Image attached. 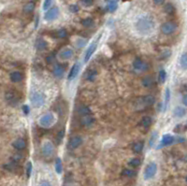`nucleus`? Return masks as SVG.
<instances>
[{
	"label": "nucleus",
	"instance_id": "nucleus-1",
	"mask_svg": "<svg viewBox=\"0 0 187 186\" xmlns=\"http://www.w3.org/2000/svg\"><path fill=\"white\" fill-rule=\"evenodd\" d=\"M136 28L142 35L152 33L153 30L154 29V22L153 18L148 15H143L139 17L136 22Z\"/></svg>",
	"mask_w": 187,
	"mask_h": 186
},
{
	"label": "nucleus",
	"instance_id": "nucleus-2",
	"mask_svg": "<svg viewBox=\"0 0 187 186\" xmlns=\"http://www.w3.org/2000/svg\"><path fill=\"white\" fill-rule=\"evenodd\" d=\"M55 123H56V117L53 112L44 113L40 117V121H38L40 125L44 127V128H50L51 126H53Z\"/></svg>",
	"mask_w": 187,
	"mask_h": 186
},
{
	"label": "nucleus",
	"instance_id": "nucleus-3",
	"mask_svg": "<svg viewBox=\"0 0 187 186\" xmlns=\"http://www.w3.org/2000/svg\"><path fill=\"white\" fill-rule=\"evenodd\" d=\"M30 101L34 108H41L45 103V95L38 92H33L30 94Z\"/></svg>",
	"mask_w": 187,
	"mask_h": 186
},
{
	"label": "nucleus",
	"instance_id": "nucleus-4",
	"mask_svg": "<svg viewBox=\"0 0 187 186\" xmlns=\"http://www.w3.org/2000/svg\"><path fill=\"white\" fill-rule=\"evenodd\" d=\"M5 98L10 104L11 105H17L21 99V95L19 94L14 90H9V91L6 92L5 94Z\"/></svg>",
	"mask_w": 187,
	"mask_h": 186
},
{
	"label": "nucleus",
	"instance_id": "nucleus-5",
	"mask_svg": "<svg viewBox=\"0 0 187 186\" xmlns=\"http://www.w3.org/2000/svg\"><path fill=\"white\" fill-rule=\"evenodd\" d=\"M156 172H157V165L152 162L150 164H148V165L145 168L143 177L145 179H150L156 174Z\"/></svg>",
	"mask_w": 187,
	"mask_h": 186
},
{
	"label": "nucleus",
	"instance_id": "nucleus-6",
	"mask_svg": "<svg viewBox=\"0 0 187 186\" xmlns=\"http://www.w3.org/2000/svg\"><path fill=\"white\" fill-rule=\"evenodd\" d=\"M101 37V35H99L98 37H96V40H95L93 41V43L90 45L88 50L86 51V53H85V56H84V62H88L90 60V58L92 57V55L95 53V52L96 51V49H98V42H99V40Z\"/></svg>",
	"mask_w": 187,
	"mask_h": 186
},
{
	"label": "nucleus",
	"instance_id": "nucleus-7",
	"mask_svg": "<svg viewBox=\"0 0 187 186\" xmlns=\"http://www.w3.org/2000/svg\"><path fill=\"white\" fill-rule=\"evenodd\" d=\"M177 30V24L173 22H166L161 25V32L164 35L173 34Z\"/></svg>",
	"mask_w": 187,
	"mask_h": 186
},
{
	"label": "nucleus",
	"instance_id": "nucleus-8",
	"mask_svg": "<svg viewBox=\"0 0 187 186\" xmlns=\"http://www.w3.org/2000/svg\"><path fill=\"white\" fill-rule=\"evenodd\" d=\"M59 13H60L59 9L54 7L53 9L47 10V11L45 12V14H44V19L46 21H54V20H55V19L58 18Z\"/></svg>",
	"mask_w": 187,
	"mask_h": 186
},
{
	"label": "nucleus",
	"instance_id": "nucleus-9",
	"mask_svg": "<svg viewBox=\"0 0 187 186\" xmlns=\"http://www.w3.org/2000/svg\"><path fill=\"white\" fill-rule=\"evenodd\" d=\"M54 144L51 143V141H49V140H47V141H44L43 144H42V147H41V152L42 155L44 156H51V155H53L54 152Z\"/></svg>",
	"mask_w": 187,
	"mask_h": 186
},
{
	"label": "nucleus",
	"instance_id": "nucleus-10",
	"mask_svg": "<svg viewBox=\"0 0 187 186\" xmlns=\"http://www.w3.org/2000/svg\"><path fill=\"white\" fill-rule=\"evenodd\" d=\"M133 67L134 69L139 70V71H144V70H147L149 66L147 65V64L141 59V58H136L133 62Z\"/></svg>",
	"mask_w": 187,
	"mask_h": 186
},
{
	"label": "nucleus",
	"instance_id": "nucleus-11",
	"mask_svg": "<svg viewBox=\"0 0 187 186\" xmlns=\"http://www.w3.org/2000/svg\"><path fill=\"white\" fill-rule=\"evenodd\" d=\"M175 142V138L171 136L170 134H166L163 136L162 139H161V144L158 148H162V147H166V146H170Z\"/></svg>",
	"mask_w": 187,
	"mask_h": 186
},
{
	"label": "nucleus",
	"instance_id": "nucleus-12",
	"mask_svg": "<svg viewBox=\"0 0 187 186\" xmlns=\"http://www.w3.org/2000/svg\"><path fill=\"white\" fill-rule=\"evenodd\" d=\"M82 144V138L81 136H75L70 138L68 146L70 149H77Z\"/></svg>",
	"mask_w": 187,
	"mask_h": 186
},
{
	"label": "nucleus",
	"instance_id": "nucleus-13",
	"mask_svg": "<svg viewBox=\"0 0 187 186\" xmlns=\"http://www.w3.org/2000/svg\"><path fill=\"white\" fill-rule=\"evenodd\" d=\"M73 50L70 49V48H66V49H63L61 52L58 54V57L61 59V60H68L70 59L71 57L73 56Z\"/></svg>",
	"mask_w": 187,
	"mask_h": 186
},
{
	"label": "nucleus",
	"instance_id": "nucleus-14",
	"mask_svg": "<svg viewBox=\"0 0 187 186\" xmlns=\"http://www.w3.org/2000/svg\"><path fill=\"white\" fill-rule=\"evenodd\" d=\"M80 68H81V66L79 63H76L75 65H73V67L70 69V71L68 72V76H67L68 81H73L76 77L78 76L80 72Z\"/></svg>",
	"mask_w": 187,
	"mask_h": 186
},
{
	"label": "nucleus",
	"instance_id": "nucleus-15",
	"mask_svg": "<svg viewBox=\"0 0 187 186\" xmlns=\"http://www.w3.org/2000/svg\"><path fill=\"white\" fill-rule=\"evenodd\" d=\"M81 122L82 125L91 126L95 123V118L92 115V113L91 114H87V115H83V116H81Z\"/></svg>",
	"mask_w": 187,
	"mask_h": 186
},
{
	"label": "nucleus",
	"instance_id": "nucleus-16",
	"mask_svg": "<svg viewBox=\"0 0 187 186\" xmlns=\"http://www.w3.org/2000/svg\"><path fill=\"white\" fill-rule=\"evenodd\" d=\"M12 146L14 147V149H16L18 151H22V150L25 149V147H26V142H25V140L23 138H18L12 142Z\"/></svg>",
	"mask_w": 187,
	"mask_h": 186
},
{
	"label": "nucleus",
	"instance_id": "nucleus-17",
	"mask_svg": "<svg viewBox=\"0 0 187 186\" xmlns=\"http://www.w3.org/2000/svg\"><path fill=\"white\" fill-rule=\"evenodd\" d=\"M10 79L12 82L14 83H18V82H21L23 79V76L20 71H13L11 72L10 75Z\"/></svg>",
	"mask_w": 187,
	"mask_h": 186
},
{
	"label": "nucleus",
	"instance_id": "nucleus-18",
	"mask_svg": "<svg viewBox=\"0 0 187 186\" xmlns=\"http://www.w3.org/2000/svg\"><path fill=\"white\" fill-rule=\"evenodd\" d=\"M185 114H186V110L183 107L177 106L173 110V115L177 118H183V117L185 116Z\"/></svg>",
	"mask_w": 187,
	"mask_h": 186
},
{
	"label": "nucleus",
	"instance_id": "nucleus-19",
	"mask_svg": "<svg viewBox=\"0 0 187 186\" xmlns=\"http://www.w3.org/2000/svg\"><path fill=\"white\" fill-rule=\"evenodd\" d=\"M152 118L149 116H145L142 119L140 120L139 122V126H141L143 128V129H148V128H150L151 124H152Z\"/></svg>",
	"mask_w": 187,
	"mask_h": 186
},
{
	"label": "nucleus",
	"instance_id": "nucleus-20",
	"mask_svg": "<svg viewBox=\"0 0 187 186\" xmlns=\"http://www.w3.org/2000/svg\"><path fill=\"white\" fill-rule=\"evenodd\" d=\"M48 47V43L46 40H44L43 38H37L36 42V48L38 51H44Z\"/></svg>",
	"mask_w": 187,
	"mask_h": 186
},
{
	"label": "nucleus",
	"instance_id": "nucleus-21",
	"mask_svg": "<svg viewBox=\"0 0 187 186\" xmlns=\"http://www.w3.org/2000/svg\"><path fill=\"white\" fill-rule=\"evenodd\" d=\"M142 102L144 106H152L154 104V102H155V98H154L153 95L149 94L142 98Z\"/></svg>",
	"mask_w": 187,
	"mask_h": 186
},
{
	"label": "nucleus",
	"instance_id": "nucleus-22",
	"mask_svg": "<svg viewBox=\"0 0 187 186\" xmlns=\"http://www.w3.org/2000/svg\"><path fill=\"white\" fill-rule=\"evenodd\" d=\"M142 85L145 88H152L154 85V81L152 77H145L142 80Z\"/></svg>",
	"mask_w": 187,
	"mask_h": 186
},
{
	"label": "nucleus",
	"instance_id": "nucleus-23",
	"mask_svg": "<svg viewBox=\"0 0 187 186\" xmlns=\"http://www.w3.org/2000/svg\"><path fill=\"white\" fill-rule=\"evenodd\" d=\"M64 73H65V67H62L61 65H56L54 67V74L58 77V78H60V77H62L64 75Z\"/></svg>",
	"mask_w": 187,
	"mask_h": 186
},
{
	"label": "nucleus",
	"instance_id": "nucleus-24",
	"mask_svg": "<svg viewBox=\"0 0 187 186\" xmlns=\"http://www.w3.org/2000/svg\"><path fill=\"white\" fill-rule=\"evenodd\" d=\"M143 147H144V143L142 141H138V142L133 144L132 150L135 153H139V152H142Z\"/></svg>",
	"mask_w": 187,
	"mask_h": 186
},
{
	"label": "nucleus",
	"instance_id": "nucleus-25",
	"mask_svg": "<svg viewBox=\"0 0 187 186\" xmlns=\"http://www.w3.org/2000/svg\"><path fill=\"white\" fill-rule=\"evenodd\" d=\"M35 3L33 1H31V2H28L27 4H25L24 5V7H23V11L25 12V13H31L32 11H33L35 10Z\"/></svg>",
	"mask_w": 187,
	"mask_h": 186
},
{
	"label": "nucleus",
	"instance_id": "nucleus-26",
	"mask_svg": "<svg viewBox=\"0 0 187 186\" xmlns=\"http://www.w3.org/2000/svg\"><path fill=\"white\" fill-rule=\"evenodd\" d=\"M169 100H170V89L169 87L166 88V91H165V102H164V108H167V105L169 103Z\"/></svg>",
	"mask_w": 187,
	"mask_h": 186
},
{
	"label": "nucleus",
	"instance_id": "nucleus-27",
	"mask_svg": "<svg viewBox=\"0 0 187 186\" xmlns=\"http://www.w3.org/2000/svg\"><path fill=\"white\" fill-rule=\"evenodd\" d=\"M164 10H165V12H166V13H167V14L171 15V14L175 13V7H174V6L172 4H170V3L166 4Z\"/></svg>",
	"mask_w": 187,
	"mask_h": 186
},
{
	"label": "nucleus",
	"instance_id": "nucleus-28",
	"mask_svg": "<svg viewBox=\"0 0 187 186\" xmlns=\"http://www.w3.org/2000/svg\"><path fill=\"white\" fill-rule=\"evenodd\" d=\"M55 170L58 174H61L63 171V164L61 158H56L55 160Z\"/></svg>",
	"mask_w": 187,
	"mask_h": 186
},
{
	"label": "nucleus",
	"instance_id": "nucleus-29",
	"mask_svg": "<svg viewBox=\"0 0 187 186\" xmlns=\"http://www.w3.org/2000/svg\"><path fill=\"white\" fill-rule=\"evenodd\" d=\"M108 10L109 12H114L118 8V1H108Z\"/></svg>",
	"mask_w": 187,
	"mask_h": 186
},
{
	"label": "nucleus",
	"instance_id": "nucleus-30",
	"mask_svg": "<svg viewBox=\"0 0 187 186\" xmlns=\"http://www.w3.org/2000/svg\"><path fill=\"white\" fill-rule=\"evenodd\" d=\"M135 175H136V172H135L134 170H132V169L125 168L122 171V176H125V177L131 178V177H134Z\"/></svg>",
	"mask_w": 187,
	"mask_h": 186
},
{
	"label": "nucleus",
	"instance_id": "nucleus-31",
	"mask_svg": "<svg viewBox=\"0 0 187 186\" xmlns=\"http://www.w3.org/2000/svg\"><path fill=\"white\" fill-rule=\"evenodd\" d=\"M180 67H182V68L186 69V67H187V55H186V53H184L182 56H180Z\"/></svg>",
	"mask_w": 187,
	"mask_h": 186
},
{
	"label": "nucleus",
	"instance_id": "nucleus-32",
	"mask_svg": "<svg viewBox=\"0 0 187 186\" xmlns=\"http://www.w3.org/2000/svg\"><path fill=\"white\" fill-rule=\"evenodd\" d=\"M81 24L83 25V26H85V27H90L91 25L94 24V20H93L92 18L83 19V20L81 21Z\"/></svg>",
	"mask_w": 187,
	"mask_h": 186
},
{
	"label": "nucleus",
	"instance_id": "nucleus-33",
	"mask_svg": "<svg viewBox=\"0 0 187 186\" xmlns=\"http://www.w3.org/2000/svg\"><path fill=\"white\" fill-rule=\"evenodd\" d=\"M158 79H159V81L161 83H164L166 81V72L165 71L164 69H161L159 71V74H158Z\"/></svg>",
	"mask_w": 187,
	"mask_h": 186
},
{
	"label": "nucleus",
	"instance_id": "nucleus-34",
	"mask_svg": "<svg viewBox=\"0 0 187 186\" xmlns=\"http://www.w3.org/2000/svg\"><path fill=\"white\" fill-rule=\"evenodd\" d=\"M79 113L81 116H83V115H87V114H91L92 111L90 110V108L88 107H81L79 110Z\"/></svg>",
	"mask_w": 187,
	"mask_h": 186
},
{
	"label": "nucleus",
	"instance_id": "nucleus-35",
	"mask_svg": "<svg viewBox=\"0 0 187 186\" xmlns=\"http://www.w3.org/2000/svg\"><path fill=\"white\" fill-rule=\"evenodd\" d=\"M128 165L132 166V168H138L140 165V160L139 158H132L129 161V163H128Z\"/></svg>",
	"mask_w": 187,
	"mask_h": 186
},
{
	"label": "nucleus",
	"instance_id": "nucleus-36",
	"mask_svg": "<svg viewBox=\"0 0 187 186\" xmlns=\"http://www.w3.org/2000/svg\"><path fill=\"white\" fill-rule=\"evenodd\" d=\"M157 137H158L157 132H155V131H154V132L152 134L151 138H150V142H149V145H150V147H153V146L154 145V143H155L156 139H157Z\"/></svg>",
	"mask_w": 187,
	"mask_h": 186
},
{
	"label": "nucleus",
	"instance_id": "nucleus-37",
	"mask_svg": "<svg viewBox=\"0 0 187 186\" xmlns=\"http://www.w3.org/2000/svg\"><path fill=\"white\" fill-rule=\"evenodd\" d=\"M67 32L66 29L62 28V29H59V30L57 31V37H58L65 38V37H67Z\"/></svg>",
	"mask_w": 187,
	"mask_h": 186
},
{
	"label": "nucleus",
	"instance_id": "nucleus-38",
	"mask_svg": "<svg viewBox=\"0 0 187 186\" xmlns=\"http://www.w3.org/2000/svg\"><path fill=\"white\" fill-rule=\"evenodd\" d=\"M185 129H186V126L184 124H177V126L174 128V132L176 133H183V132H185Z\"/></svg>",
	"mask_w": 187,
	"mask_h": 186
},
{
	"label": "nucleus",
	"instance_id": "nucleus-39",
	"mask_svg": "<svg viewBox=\"0 0 187 186\" xmlns=\"http://www.w3.org/2000/svg\"><path fill=\"white\" fill-rule=\"evenodd\" d=\"M87 43V40H83V38H78V40H76V46L81 48L83 46H85Z\"/></svg>",
	"mask_w": 187,
	"mask_h": 186
},
{
	"label": "nucleus",
	"instance_id": "nucleus-40",
	"mask_svg": "<svg viewBox=\"0 0 187 186\" xmlns=\"http://www.w3.org/2000/svg\"><path fill=\"white\" fill-rule=\"evenodd\" d=\"M32 169H33V165H32L31 162H28L26 165V176L27 178H30L31 173H32Z\"/></svg>",
	"mask_w": 187,
	"mask_h": 186
},
{
	"label": "nucleus",
	"instance_id": "nucleus-41",
	"mask_svg": "<svg viewBox=\"0 0 187 186\" xmlns=\"http://www.w3.org/2000/svg\"><path fill=\"white\" fill-rule=\"evenodd\" d=\"M64 136H65V130H61L58 132L57 134V137H56V139H57V141L58 142H61L63 138H64Z\"/></svg>",
	"mask_w": 187,
	"mask_h": 186
},
{
	"label": "nucleus",
	"instance_id": "nucleus-42",
	"mask_svg": "<svg viewBox=\"0 0 187 186\" xmlns=\"http://www.w3.org/2000/svg\"><path fill=\"white\" fill-rule=\"evenodd\" d=\"M51 3H53V0H44V3H43V10H49V8L51 7Z\"/></svg>",
	"mask_w": 187,
	"mask_h": 186
},
{
	"label": "nucleus",
	"instance_id": "nucleus-43",
	"mask_svg": "<svg viewBox=\"0 0 187 186\" xmlns=\"http://www.w3.org/2000/svg\"><path fill=\"white\" fill-rule=\"evenodd\" d=\"M81 3L84 7H91L94 3V0H81Z\"/></svg>",
	"mask_w": 187,
	"mask_h": 186
},
{
	"label": "nucleus",
	"instance_id": "nucleus-44",
	"mask_svg": "<svg viewBox=\"0 0 187 186\" xmlns=\"http://www.w3.org/2000/svg\"><path fill=\"white\" fill-rule=\"evenodd\" d=\"M95 76H96V71L95 70H94V71H90L87 75V80L89 81H94L95 78Z\"/></svg>",
	"mask_w": 187,
	"mask_h": 186
},
{
	"label": "nucleus",
	"instance_id": "nucleus-45",
	"mask_svg": "<svg viewBox=\"0 0 187 186\" xmlns=\"http://www.w3.org/2000/svg\"><path fill=\"white\" fill-rule=\"evenodd\" d=\"M69 10H70V11L71 12H73V13H76V12H78L79 10H80V8H79V6L78 5H76V4H74V5H71L69 7Z\"/></svg>",
	"mask_w": 187,
	"mask_h": 186
},
{
	"label": "nucleus",
	"instance_id": "nucleus-46",
	"mask_svg": "<svg viewBox=\"0 0 187 186\" xmlns=\"http://www.w3.org/2000/svg\"><path fill=\"white\" fill-rule=\"evenodd\" d=\"M170 54H171L170 51L166 50V51H164V53H163L162 54H161V57H162V58H167V57H169V56H170Z\"/></svg>",
	"mask_w": 187,
	"mask_h": 186
},
{
	"label": "nucleus",
	"instance_id": "nucleus-47",
	"mask_svg": "<svg viewBox=\"0 0 187 186\" xmlns=\"http://www.w3.org/2000/svg\"><path fill=\"white\" fill-rule=\"evenodd\" d=\"M23 113H24L25 115L29 114V112H30L29 106H27V105H23Z\"/></svg>",
	"mask_w": 187,
	"mask_h": 186
},
{
	"label": "nucleus",
	"instance_id": "nucleus-48",
	"mask_svg": "<svg viewBox=\"0 0 187 186\" xmlns=\"http://www.w3.org/2000/svg\"><path fill=\"white\" fill-rule=\"evenodd\" d=\"M40 186H51V183L47 181H43V182H40Z\"/></svg>",
	"mask_w": 187,
	"mask_h": 186
},
{
	"label": "nucleus",
	"instance_id": "nucleus-49",
	"mask_svg": "<svg viewBox=\"0 0 187 186\" xmlns=\"http://www.w3.org/2000/svg\"><path fill=\"white\" fill-rule=\"evenodd\" d=\"M165 0H153V3L155 5H161L164 3Z\"/></svg>",
	"mask_w": 187,
	"mask_h": 186
},
{
	"label": "nucleus",
	"instance_id": "nucleus-50",
	"mask_svg": "<svg viewBox=\"0 0 187 186\" xmlns=\"http://www.w3.org/2000/svg\"><path fill=\"white\" fill-rule=\"evenodd\" d=\"M183 104L184 105L187 104V102H186V95H184V97H183Z\"/></svg>",
	"mask_w": 187,
	"mask_h": 186
},
{
	"label": "nucleus",
	"instance_id": "nucleus-51",
	"mask_svg": "<svg viewBox=\"0 0 187 186\" xmlns=\"http://www.w3.org/2000/svg\"><path fill=\"white\" fill-rule=\"evenodd\" d=\"M108 1H118V0H108Z\"/></svg>",
	"mask_w": 187,
	"mask_h": 186
},
{
	"label": "nucleus",
	"instance_id": "nucleus-52",
	"mask_svg": "<svg viewBox=\"0 0 187 186\" xmlns=\"http://www.w3.org/2000/svg\"><path fill=\"white\" fill-rule=\"evenodd\" d=\"M124 1H125V0H124Z\"/></svg>",
	"mask_w": 187,
	"mask_h": 186
}]
</instances>
